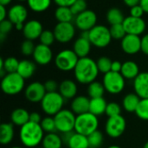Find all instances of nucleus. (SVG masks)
<instances>
[{"label":"nucleus","instance_id":"obj_1","mask_svg":"<svg viewBox=\"0 0 148 148\" xmlns=\"http://www.w3.org/2000/svg\"><path fill=\"white\" fill-rule=\"evenodd\" d=\"M99 73L96 61L88 56L80 58L74 69V75L76 82L84 85H88L96 81Z\"/></svg>","mask_w":148,"mask_h":148},{"label":"nucleus","instance_id":"obj_2","mask_svg":"<svg viewBox=\"0 0 148 148\" xmlns=\"http://www.w3.org/2000/svg\"><path fill=\"white\" fill-rule=\"evenodd\" d=\"M45 136L40 124L29 121L20 127L19 139L22 145L26 148H36L42 144Z\"/></svg>","mask_w":148,"mask_h":148},{"label":"nucleus","instance_id":"obj_3","mask_svg":"<svg viewBox=\"0 0 148 148\" xmlns=\"http://www.w3.org/2000/svg\"><path fill=\"white\" fill-rule=\"evenodd\" d=\"M99 127V120L98 117L90 112L76 115L75 132L88 136L94 132L97 131Z\"/></svg>","mask_w":148,"mask_h":148},{"label":"nucleus","instance_id":"obj_4","mask_svg":"<svg viewBox=\"0 0 148 148\" xmlns=\"http://www.w3.org/2000/svg\"><path fill=\"white\" fill-rule=\"evenodd\" d=\"M1 88L7 95H16L25 89V79L17 72L7 74L2 78Z\"/></svg>","mask_w":148,"mask_h":148},{"label":"nucleus","instance_id":"obj_5","mask_svg":"<svg viewBox=\"0 0 148 148\" xmlns=\"http://www.w3.org/2000/svg\"><path fill=\"white\" fill-rule=\"evenodd\" d=\"M65 99L57 92L47 93L41 103L42 112L48 116H55L63 109Z\"/></svg>","mask_w":148,"mask_h":148},{"label":"nucleus","instance_id":"obj_6","mask_svg":"<svg viewBox=\"0 0 148 148\" xmlns=\"http://www.w3.org/2000/svg\"><path fill=\"white\" fill-rule=\"evenodd\" d=\"M88 39L92 46L98 49L106 48L112 40L110 29L105 25L97 24L88 31Z\"/></svg>","mask_w":148,"mask_h":148},{"label":"nucleus","instance_id":"obj_7","mask_svg":"<svg viewBox=\"0 0 148 148\" xmlns=\"http://www.w3.org/2000/svg\"><path fill=\"white\" fill-rule=\"evenodd\" d=\"M79 59L80 58L73 49H66L61 50L56 56L55 64L56 67L62 72L74 71Z\"/></svg>","mask_w":148,"mask_h":148},{"label":"nucleus","instance_id":"obj_8","mask_svg":"<svg viewBox=\"0 0 148 148\" xmlns=\"http://www.w3.org/2000/svg\"><path fill=\"white\" fill-rule=\"evenodd\" d=\"M54 119L56 121V130L62 134L75 131L76 115L71 109L63 108L54 116Z\"/></svg>","mask_w":148,"mask_h":148},{"label":"nucleus","instance_id":"obj_9","mask_svg":"<svg viewBox=\"0 0 148 148\" xmlns=\"http://www.w3.org/2000/svg\"><path fill=\"white\" fill-rule=\"evenodd\" d=\"M102 83L106 92L110 95H118L124 90L126 79L121 73L110 71L103 75Z\"/></svg>","mask_w":148,"mask_h":148},{"label":"nucleus","instance_id":"obj_10","mask_svg":"<svg viewBox=\"0 0 148 148\" xmlns=\"http://www.w3.org/2000/svg\"><path fill=\"white\" fill-rule=\"evenodd\" d=\"M127 121L121 114L114 117H109L105 124V132L110 138L117 139L121 137L126 131Z\"/></svg>","mask_w":148,"mask_h":148},{"label":"nucleus","instance_id":"obj_11","mask_svg":"<svg viewBox=\"0 0 148 148\" xmlns=\"http://www.w3.org/2000/svg\"><path fill=\"white\" fill-rule=\"evenodd\" d=\"M56 41L60 43H68L75 36V25L71 23H58L53 30Z\"/></svg>","mask_w":148,"mask_h":148},{"label":"nucleus","instance_id":"obj_12","mask_svg":"<svg viewBox=\"0 0 148 148\" xmlns=\"http://www.w3.org/2000/svg\"><path fill=\"white\" fill-rule=\"evenodd\" d=\"M97 23V15L94 10H86L75 16V25L82 31H89Z\"/></svg>","mask_w":148,"mask_h":148},{"label":"nucleus","instance_id":"obj_13","mask_svg":"<svg viewBox=\"0 0 148 148\" xmlns=\"http://www.w3.org/2000/svg\"><path fill=\"white\" fill-rule=\"evenodd\" d=\"M47 94L44 83L40 82H33L29 83L24 89V96L26 100L31 103H39L42 101Z\"/></svg>","mask_w":148,"mask_h":148},{"label":"nucleus","instance_id":"obj_14","mask_svg":"<svg viewBox=\"0 0 148 148\" xmlns=\"http://www.w3.org/2000/svg\"><path fill=\"white\" fill-rule=\"evenodd\" d=\"M122 24L127 34L135 36L142 35L147 28V23L142 17H134L132 16L125 17Z\"/></svg>","mask_w":148,"mask_h":148},{"label":"nucleus","instance_id":"obj_15","mask_svg":"<svg viewBox=\"0 0 148 148\" xmlns=\"http://www.w3.org/2000/svg\"><path fill=\"white\" fill-rule=\"evenodd\" d=\"M121 47L124 53L135 55L141 51V37L140 36L127 34L121 42Z\"/></svg>","mask_w":148,"mask_h":148},{"label":"nucleus","instance_id":"obj_16","mask_svg":"<svg viewBox=\"0 0 148 148\" xmlns=\"http://www.w3.org/2000/svg\"><path fill=\"white\" fill-rule=\"evenodd\" d=\"M63 143H66L69 148H89L88 137L76 132L62 134Z\"/></svg>","mask_w":148,"mask_h":148},{"label":"nucleus","instance_id":"obj_17","mask_svg":"<svg viewBox=\"0 0 148 148\" xmlns=\"http://www.w3.org/2000/svg\"><path fill=\"white\" fill-rule=\"evenodd\" d=\"M34 62L42 66L48 65L53 59V52L49 46L39 43L36 45L35 51L32 55Z\"/></svg>","mask_w":148,"mask_h":148},{"label":"nucleus","instance_id":"obj_18","mask_svg":"<svg viewBox=\"0 0 148 148\" xmlns=\"http://www.w3.org/2000/svg\"><path fill=\"white\" fill-rule=\"evenodd\" d=\"M42 24L38 20H29L24 23L23 29V34L27 40L34 41L39 39L41 34L42 33Z\"/></svg>","mask_w":148,"mask_h":148},{"label":"nucleus","instance_id":"obj_19","mask_svg":"<svg viewBox=\"0 0 148 148\" xmlns=\"http://www.w3.org/2000/svg\"><path fill=\"white\" fill-rule=\"evenodd\" d=\"M27 17L28 10L24 5L21 3H17L11 6L8 10V19L14 25L17 23H25Z\"/></svg>","mask_w":148,"mask_h":148},{"label":"nucleus","instance_id":"obj_20","mask_svg":"<svg viewBox=\"0 0 148 148\" xmlns=\"http://www.w3.org/2000/svg\"><path fill=\"white\" fill-rule=\"evenodd\" d=\"M134 90L140 99H147L148 72H140L134 80Z\"/></svg>","mask_w":148,"mask_h":148},{"label":"nucleus","instance_id":"obj_21","mask_svg":"<svg viewBox=\"0 0 148 148\" xmlns=\"http://www.w3.org/2000/svg\"><path fill=\"white\" fill-rule=\"evenodd\" d=\"M78 87L75 82L67 79L62 81L59 84L58 92L62 95V96L65 100H73L77 95Z\"/></svg>","mask_w":148,"mask_h":148},{"label":"nucleus","instance_id":"obj_22","mask_svg":"<svg viewBox=\"0 0 148 148\" xmlns=\"http://www.w3.org/2000/svg\"><path fill=\"white\" fill-rule=\"evenodd\" d=\"M90 98L85 95H77L71 101V110L75 115L89 112Z\"/></svg>","mask_w":148,"mask_h":148},{"label":"nucleus","instance_id":"obj_23","mask_svg":"<svg viewBox=\"0 0 148 148\" xmlns=\"http://www.w3.org/2000/svg\"><path fill=\"white\" fill-rule=\"evenodd\" d=\"M91 48H92V44L89 39L86 37H82L81 36L75 41L73 44V50L78 56L79 58L87 57L91 51Z\"/></svg>","mask_w":148,"mask_h":148},{"label":"nucleus","instance_id":"obj_24","mask_svg":"<svg viewBox=\"0 0 148 148\" xmlns=\"http://www.w3.org/2000/svg\"><path fill=\"white\" fill-rule=\"evenodd\" d=\"M29 114L24 108H16L10 114V121L14 126L21 127L29 121Z\"/></svg>","mask_w":148,"mask_h":148},{"label":"nucleus","instance_id":"obj_25","mask_svg":"<svg viewBox=\"0 0 148 148\" xmlns=\"http://www.w3.org/2000/svg\"><path fill=\"white\" fill-rule=\"evenodd\" d=\"M139 65L134 61H127L122 63L121 74L126 80H134L140 74Z\"/></svg>","mask_w":148,"mask_h":148},{"label":"nucleus","instance_id":"obj_26","mask_svg":"<svg viewBox=\"0 0 148 148\" xmlns=\"http://www.w3.org/2000/svg\"><path fill=\"white\" fill-rule=\"evenodd\" d=\"M36 69V62L30 60H22L19 62V66L17 69V73L23 78V79H29L33 76Z\"/></svg>","mask_w":148,"mask_h":148},{"label":"nucleus","instance_id":"obj_27","mask_svg":"<svg viewBox=\"0 0 148 148\" xmlns=\"http://www.w3.org/2000/svg\"><path fill=\"white\" fill-rule=\"evenodd\" d=\"M15 136L14 125L12 123H3L0 126V143L9 145L12 142Z\"/></svg>","mask_w":148,"mask_h":148},{"label":"nucleus","instance_id":"obj_28","mask_svg":"<svg viewBox=\"0 0 148 148\" xmlns=\"http://www.w3.org/2000/svg\"><path fill=\"white\" fill-rule=\"evenodd\" d=\"M108 106V102L104 97L93 98L90 99L89 104V112L95 116H101L106 113V108Z\"/></svg>","mask_w":148,"mask_h":148},{"label":"nucleus","instance_id":"obj_29","mask_svg":"<svg viewBox=\"0 0 148 148\" xmlns=\"http://www.w3.org/2000/svg\"><path fill=\"white\" fill-rule=\"evenodd\" d=\"M63 144V140L61 135L57 133H51L46 134L42 142V148H62Z\"/></svg>","mask_w":148,"mask_h":148},{"label":"nucleus","instance_id":"obj_30","mask_svg":"<svg viewBox=\"0 0 148 148\" xmlns=\"http://www.w3.org/2000/svg\"><path fill=\"white\" fill-rule=\"evenodd\" d=\"M140 101V98L135 93H129L122 100V108L128 113H135Z\"/></svg>","mask_w":148,"mask_h":148},{"label":"nucleus","instance_id":"obj_31","mask_svg":"<svg viewBox=\"0 0 148 148\" xmlns=\"http://www.w3.org/2000/svg\"><path fill=\"white\" fill-rule=\"evenodd\" d=\"M55 17L58 23H71L75 16L70 7H57L55 10Z\"/></svg>","mask_w":148,"mask_h":148},{"label":"nucleus","instance_id":"obj_32","mask_svg":"<svg viewBox=\"0 0 148 148\" xmlns=\"http://www.w3.org/2000/svg\"><path fill=\"white\" fill-rule=\"evenodd\" d=\"M20 61H18L16 57L10 56L6 59H0V70L3 69L6 74L15 73L17 71Z\"/></svg>","mask_w":148,"mask_h":148},{"label":"nucleus","instance_id":"obj_33","mask_svg":"<svg viewBox=\"0 0 148 148\" xmlns=\"http://www.w3.org/2000/svg\"><path fill=\"white\" fill-rule=\"evenodd\" d=\"M87 92H88V97L90 99H93V98L103 97V95L106 92V90H105L102 82H101L98 81H95L88 85Z\"/></svg>","mask_w":148,"mask_h":148},{"label":"nucleus","instance_id":"obj_34","mask_svg":"<svg viewBox=\"0 0 148 148\" xmlns=\"http://www.w3.org/2000/svg\"><path fill=\"white\" fill-rule=\"evenodd\" d=\"M52 0H27L29 8L36 13L47 10L51 5Z\"/></svg>","mask_w":148,"mask_h":148},{"label":"nucleus","instance_id":"obj_35","mask_svg":"<svg viewBox=\"0 0 148 148\" xmlns=\"http://www.w3.org/2000/svg\"><path fill=\"white\" fill-rule=\"evenodd\" d=\"M125 17L122 11L118 8H111L107 12V21L110 25L122 23Z\"/></svg>","mask_w":148,"mask_h":148},{"label":"nucleus","instance_id":"obj_36","mask_svg":"<svg viewBox=\"0 0 148 148\" xmlns=\"http://www.w3.org/2000/svg\"><path fill=\"white\" fill-rule=\"evenodd\" d=\"M88 140L89 148H100L103 144L104 136L100 130H97L93 134H91L90 135H88Z\"/></svg>","mask_w":148,"mask_h":148},{"label":"nucleus","instance_id":"obj_37","mask_svg":"<svg viewBox=\"0 0 148 148\" xmlns=\"http://www.w3.org/2000/svg\"><path fill=\"white\" fill-rule=\"evenodd\" d=\"M42 130L45 134H51V133H56V121L54 119V116H46L42 118L41 123H40Z\"/></svg>","mask_w":148,"mask_h":148},{"label":"nucleus","instance_id":"obj_38","mask_svg":"<svg viewBox=\"0 0 148 148\" xmlns=\"http://www.w3.org/2000/svg\"><path fill=\"white\" fill-rule=\"evenodd\" d=\"M135 114L140 120L148 121V98L140 99V101L135 111Z\"/></svg>","mask_w":148,"mask_h":148},{"label":"nucleus","instance_id":"obj_39","mask_svg":"<svg viewBox=\"0 0 148 148\" xmlns=\"http://www.w3.org/2000/svg\"><path fill=\"white\" fill-rule=\"evenodd\" d=\"M112 62H113V61H111V59L107 57V56L100 57L96 61L97 67H98V69H99L100 73H102L103 75H105L107 73L110 72L111 71Z\"/></svg>","mask_w":148,"mask_h":148},{"label":"nucleus","instance_id":"obj_40","mask_svg":"<svg viewBox=\"0 0 148 148\" xmlns=\"http://www.w3.org/2000/svg\"><path fill=\"white\" fill-rule=\"evenodd\" d=\"M109 29H110L112 38H114L115 40H121V41L125 37V36L127 35V32H126L122 23L111 25Z\"/></svg>","mask_w":148,"mask_h":148},{"label":"nucleus","instance_id":"obj_41","mask_svg":"<svg viewBox=\"0 0 148 148\" xmlns=\"http://www.w3.org/2000/svg\"><path fill=\"white\" fill-rule=\"evenodd\" d=\"M39 41H40V43L50 47V45H52L54 42L56 41L54 32L51 30H43L39 37Z\"/></svg>","mask_w":148,"mask_h":148},{"label":"nucleus","instance_id":"obj_42","mask_svg":"<svg viewBox=\"0 0 148 148\" xmlns=\"http://www.w3.org/2000/svg\"><path fill=\"white\" fill-rule=\"evenodd\" d=\"M107 116L109 117H114L121 114V106L116 102H109L108 103L106 113Z\"/></svg>","mask_w":148,"mask_h":148},{"label":"nucleus","instance_id":"obj_43","mask_svg":"<svg viewBox=\"0 0 148 148\" xmlns=\"http://www.w3.org/2000/svg\"><path fill=\"white\" fill-rule=\"evenodd\" d=\"M35 44L33 42V41L30 40H25L23 42L22 45H21V52L23 56H32L34 51H35Z\"/></svg>","mask_w":148,"mask_h":148},{"label":"nucleus","instance_id":"obj_44","mask_svg":"<svg viewBox=\"0 0 148 148\" xmlns=\"http://www.w3.org/2000/svg\"><path fill=\"white\" fill-rule=\"evenodd\" d=\"M70 9L72 13L75 16L87 10V3L84 0H76L70 7Z\"/></svg>","mask_w":148,"mask_h":148},{"label":"nucleus","instance_id":"obj_45","mask_svg":"<svg viewBox=\"0 0 148 148\" xmlns=\"http://www.w3.org/2000/svg\"><path fill=\"white\" fill-rule=\"evenodd\" d=\"M13 25L14 24L9 19H5L3 21H1L0 22V33L7 35L11 30V29L13 28Z\"/></svg>","mask_w":148,"mask_h":148},{"label":"nucleus","instance_id":"obj_46","mask_svg":"<svg viewBox=\"0 0 148 148\" xmlns=\"http://www.w3.org/2000/svg\"><path fill=\"white\" fill-rule=\"evenodd\" d=\"M45 89L47 93H52V92H57L59 88V84L54 81V80H48L44 83Z\"/></svg>","mask_w":148,"mask_h":148},{"label":"nucleus","instance_id":"obj_47","mask_svg":"<svg viewBox=\"0 0 148 148\" xmlns=\"http://www.w3.org/2000/svg\"><path fill=\"white\" fill-rule=\"evenodd\" d=\"M145 13L143 8L138 4V5H135L132 8H130V16H134V17H142L143 14Z\"/></svg>","mask_w":148,"mask_h":148},{"label":"nucleus","instance_id":"obj_48","mask_svg":"<svg viewBox=\"0 0 148 148\" xmlns=\"http://www.w3.org/2000/svg\"><path fill=\"white\" fill-rule=\"evenodd\" d=\"M141 52L148 56V33L141 37Z\"/></svg>","mask_w":148,"mask_h":148},{"label":"nucleus","instance_id":"obj_49","mask_svg":"<svg viewBox=\"0 0 148 148\" xmlns=\"http://www.w3.org/2000/svg\"><path fill=\"white\" fill-rule=\"evenodd\" d=\"M58 7H71L76 0H53Z\"/></svg>","mask_w":148,"mask_h":148},{"label":"nucleus","instance_id":"obj_50","mask_svg":"<svg viewBox=\"0 0 148 148\" xmlns=\"http://www.w3.org/2000/svg\"><path fill=\"white\" fill-rule=\"evenodd\" d=\"M42 120V118L41 114L38 112H32V113L29 114V121L40 124Z\"/></svg>","mask_w":148,"mask_h":148},{"label":"nucleus","instance_id":"obj_51","mask_svg":"<svg viewBox=\"0 0 148 148\" xmlns=\"http://www.w3.org/2000/svg\"><path fill=\"white\" fill-rule=\"evenodd\" d=\"M122 69V63L120 61H113L112 66H111V71L121 73Z\"/></svg>","mask_w":148,"mask_h":148},{"label":"nucleus","instance_id":"obj_52","mask_svg":"<svg viewBox=\"0 0 148 148\" xmlns=\"http://www.w3.org/2000/svg\"><path fill=\"white\" fill-rule=\"evenodd\" d=\"M6 17H8V11L4 5L0 4V22L7 19Z\"/></svg>","mask_w":148,"mask_h":148},{"label":"nucleus","instance_id":"obj_53","mask_svg":"<svg viewBox=\"0 0 148 148\" xmlns=\"http://www.w3.org/2000/svg\"><path fill=\"white\" fill-rule=\"evenodd\" d=\"M123 2H124V3H125L127 7L132 8V7H134V6H135V5L140 4V0H123Z\"/></svg>","mask_w":148,"mask_h":148},{"label":"nucleus","instance_id":"obj_54","mask_svg":"<svg viewBox=\"0 0 148 148\" xmlns=\"http://www.w3.org/2000/svg\"><path fill=\"white\" fill-rule=\"evenodd\" d=\"M140 5L143 8L145 13L148 14V0H140Z\"/></svg>","mask_w":148,"mask_h":148},{"label":"nucleus","instance_id":"obj_55","mask_svg":"<svg viewBox=\"0 0 148 148\" xmlns=\"http://www.w3.org/2000/svg\"><path fill=\"white\" fill-rule=\"evenodd\" d=\"M12 2V0H0V4L7 6L8 4H10Z\"/></svg>","mask_w":148,"mask_h":148},{"label":"nucleus","instance_id":"obj_56","mask_svg":"<svg viewBox=\"0 0 148 148\" xmlns=\"http://www.w3.org/2000/svg\"><path fill=\"white\" fill-rule=\"evenodd\" d=\"M23 26H24V23H17V24L15 25V28H16L17 30H23Z\"/></svg>","mask_w":148,"mask_h":148},{"label":"nucleus","instance_id":"obj_57","mask_svg":"<svg viewBox=\"0 0 148 148\" xmlns=\"http://www.w3.org/2000/svg\"><path fill=\"white\" fill-rule=\"evenodd\" d=\"M5 36H6V35H5V34L0 33V41H1V42H3V40H4Z\"/></svg>","mask_w":148,"mask_h":148},{"label":"nucleus","instance_id":"obj_58","mask_svg":"<svg viewBox=\"0 0 148 148\" xmlns=\"http://www.w3.org/2000/svg\"><path fill=\"white\" fill-rule=\"evenodd\" d=\"M108 148H121V147L117 146V145H112V146H109Z\"/></svg>","mask_w":148,"mask_h":148},{"label":"nucleus","instance_id":"obj_59","mask_svg":"<svg viewBox=\"0 0 148 148\" xmlns=\"http://www.w3.org/2000/svg\"><path fill=\"white\" fill-rule=\"evenodd\" d=\"M10 148H26L24 147H18V146H16V147H12Z\"/></svg>","mask_w":148,"mask_h":148},{"label":"nucleus","instance_id":"obj_60","mask_svg":"<svg viewBox=\"0 0 148 148\" xmlns=\"http://www.w3.org/2000/svg\"><path fill=\"white\" fill-rule=\"evenodd\" d=\"M143 148H148V141L144 145V147H143Z\"/></svg>","mask_w":148,"mask_h":148},{"label":"nucleus","instance_id":"obj_61","mask_svg":"<svg viewBox=\"0 0 148 148\" xmlns=\"http://www.w3.org/2000/svg\"><path fill=\"white\" fill-rule=\"evenodd\" d=\"M17 1H19V2H25V1H27V0H17Z\"/></svg>","mask_w":148,"mask_h":148},{"label":"nucleus","instance_id":"obj_62","mask_svg":"<svg viewBox=\"0 0 148 148\" xmlns=\"http://www.w3.org/2000/svg\"><path fill=\"white\" fill-rule=\"evenodd\" d=\"M36 148H42V147H36Z\"/></svg>","mask_w":148,"mask_h":148},{"label":"nucleus","instance_id":"obj_63","mask_svg":"<svg viewBox=\"0 0 148 148\" xmlns=\"http://www.w3.org/2000/svg\"><path fill=\"white\" fill-rule=\"evenodd\" d=\"M84 1H87V0H84Z\"/></svg>","mask_w":148,"mask_h":148}]
</instances>
